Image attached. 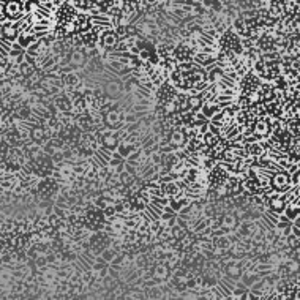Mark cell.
Masks as SVG:
<instances>
[{
	"label": "cell",
	"mask_w": 300,
	"mask_h": 300,
	"mask_svg": "<svg viewBox=\"0 0 300 300\" xmlns=\"http://www.w3.org/2000/svg\"><path fill=\"white\" fill-rule=\"evenodd\" d=\"M108 246H109V236L106 233L97 231V233L89 239V251L93 256H100Z\"/></svg>",
	"instance_id": "1"
},
{
	"label": "cell",
	"mask_w": 300,
	"mask_h": 300,
	"mask_svg": "<svg viewBox=\"0 0 300 300\" xmlns=\"http://www.w3.org/2000/svg\"><path fill=\"white\" fill-rule=\"evenodd\" d=\"M285 210H286V217L289 221H294L296 218H299V213H300L299 212V199L296 198L291 204H286Z\"/></svg>",
	"instance_id": "2"
}]
</instances>
